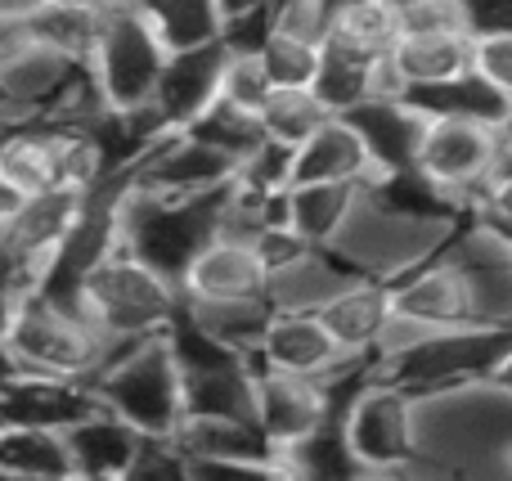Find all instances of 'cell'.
Returning a JSON list of instances; mask_svg holds the SVG:
<instances>
[{"label": "cell", "instance_id": "47", "mask_svg": "<svg viewBox=\"0 0 512 481\" xmlns=\"http://www.w3.org/2000/svg\"><path fill=\"white\" fill-rule=\"evenodd\" d=\"M14 203H18V194L5 185V180H0V221H5V212H9V207H14Z\"/></svg>", "mask_w": 512, "mask_h": 481}, {"label": "cell", "instance_id": "39", "mask_svg": "<svg viewBox=\"0 0 512 481\" xmlns=\"http://www.w3.org/2000/svg\"><path fill=\"white\" fill-rule=\"evenodd\" d=\"M131 481L140 477H189V455L180 450L176 432L171 437H140L135 446V459H131Z\"/></svg>", "mask_w": 512, "mask_h": 481}, {"label": "cell", "instance_id": "28", "mask_svg": "<svg viewBox=\"0 0 512 481\" xmlns=\"http://www.w3.org/2000/svg\"><path fill=\"white\" fill-rule=\"evenodd\" d=\"M360 189L364 185H292L283 198L288 225L315 248H333V239L360 203Z\"/></svg>", "mask_w": 512, "mask_h": 481}, {"label": "cell", "instance_id": "5", "mask_svg": "<svg viewBox=\"0 0 512 481\" xmlns=\"http://www.w3.org/2000/svg\"><path fill=\"white\" fill-rule=\"evenodd\" d=\"M225 194L230 185L203 198H158L126 185L117 198V243L180 284L189 257L221 230Z\"/></svg>", "mask_w": 512, "mask_h": 481}, {"label": "cell", "instance_id": "31", "mask_svg": "<svg viewBox=\"0 0 512 481\" xmlns=\"http://www.w3.org/2000/svg\"><path fill=\"white\" fill-rule=\"evenodd\" d=\"M27 18H32V32L41 45H50V50L68 54V59H77V63H90L95 59V45H99V32H104L108 9L36 5Z\"/></svg>", "mask_w": 512, "mask_h": 481}, {"label": "cell", "instance_id": "46", "mask_svg": "<svg viewBox=\"0 0 512 481\" xmlns=\"http://www.w3.org/2000/svg\"><path fill=\"white\" fill-rule=\"evenodd\" d=\"M41 5H86V9H117L126 0H41Z\"/></svg>", "mask_w": 512, "mask_h": 481}, {"label": "cell", "instance_id": "26", "mask_svg": "<svg viewBox=\"0 0 512 481\" xmlns=\"http://www.w3.org/2000/svg\"><path fill=\"white\" fill-rule=\"evenodd\" d=\"M409 104L423 117H468V122H495L504 126L512 99L499 86H490L477 68L450 81H432V86H409Z\"/></svg>", "mask_w": 512, "mask_h": 481}, {"label": "cell", "instance_id": "22", "mask_svg": "<svg viewBox=\"0 0 512 481\" xmlns=\"http://www.w3.org/2000/svg\"><path fill=\"white\" fill-rule=\"evenodd\" d=\"M387 54L409 86H432V81H450L472 72V63H477V32H468V27L400 32Z\"/></svg>", "mask_w": 512, "mask_h": 481}, {"label": "cell", "instance_id": "37", "mask_svg": "<svg viewBox=\"0 0 512 481\" xmlns=\"http://www.w3.org/2000/svg\"><path fill=\"white\" fill-rule=\"evenodd\" d=\"M270 90H274V81H270V72H265L261 54H256V50H230V54H225L221 99H230V104L261 113V104L270 99Z\"/></svg>", "mask_w": 512, "mask_h": 481}, {"label": "cell", "instance_id": "49", "mask_svg": "<svg viewBox=\"0 0 512 481\" xmlns=\"http://www.w3.org/2000/svg\"><path fill=\"white\" fill-rule=\"evenodd\" d=\"M508 473H512V459H508Z\"/></svg>", "mask_w": 512, "mask_h": 481}, {"label": "cell", "instance_id": "50", "mask_svg": "<svg viewBox=\"0 0 512 481\" xmlns=\"http://www.w3.org/2000/svg\"><path fill=\"white\" fill-rule=\"evenodd\" d=\"M0 126H5V122H0Z\"/></svg>", "mask_w": 512, "mask_h": 481}, {"label": "cell", "instance_id": "25", "mask_svg": "<svg viewBox=\"0 0 512 481\" xmlns=\"http://www.w3.org/2000/svg\"><path fill=\"white\" fill-rule=\"evenodd\" d=\"M346 405H337L319 428H310L301 441L283 446L279 455V473L283 477H310V481H324V477H364L360 459H355L351 441H346Z\"/></svg>", "mask_w": 512, "mask_h": 481}, {"label": "cell", "instance_id": "12", "mask_svg": "<svg viewBox=\"0 0 512 481\" xmlns=\"http://www.w3.org/2000/svg\"><path fill=\"white\" fill-rule=\"evenodd\" d=\"M239 171V162L230 153H221L216 144L198 140L189 131H162L131 167L122 171L126 185L140 194L158 198H203L225 189Z\"/></svg>", "mask_w": 512, "mask_h": 481}, {"label": "cell", "instance_id": "10", "mask_svg": "<svg viewBox=\"0 0 512 481\" xmlns=\"http://www.w3.org/2000/svg\"><path fill=\"white\" fill-rule=\"evenodd\" d=\"M414 405L418 396L373 374L346 396V441L364 473H414Z\"/></svg>", "mask_w": 512, "mask_h": 481}, {"label": "cell", "instance_id": "8", "mask_svg": "<svg viewBox=\"0 0 512 481\" xmlns=\"http://www.w3.org/2000/svg\"><path fill=\"white\" fill-rule=\"evenodd\" d=\"M454 230V221H427V216H405L396 207L378 203L369 189H360L351 221L342 225V234L333 239V252L351 270L373 279H400L427 261L445 243V234Z\"/></svg>", "mask_w": 512, "mask_h": 481}, {"label": "cell", "instance_id": "32", "mask_svg": "<svg viewBox=\"0 0 512 481\" xmlns=\"http://www.w3.org/2000/svg\"><path fill=\"white\" fill-rule=\"evenodd\" d=\"M256 117H261V131L270 135V140L292 144V149H297V144L310 140V135H315L333 113L319 104V95L310 86H274Z\"/></svg>", "mask_w": 512, "mask_h": 481}, {"label": "cell", "instance_id": "35", "mask_svg": "<svg viewBox=\"0 0 512 481\" xmlns=\"http://www.w3.org/2000/svg\"><path fill=\"white\" fill-rule=\"evenodd\" d=\"M319 45H324V36L274 27L256 54H261V63H265V72H270L274 86H310L315 72H319Z\"/></svg>", "mask_w": 512, "mask_h": 481}, {"label": "cell", "instance_id": "16", "mask_svg": "<svg viewBox=\"0 0 512 481\" xmlns=\"http://www.w3.org/2000/svg\"><path fill=\"white\" fill-rule=\"evenodd\" d=\"M230 45L225 41H207L194 50H171L162 63V77L153 86L149 113L162 131H185L216 95H221V68Z\"/></svg>", "mask_w": 512, "mask_h": 481}, {"label": "cell", "instance_id": "18", "mask_svg": "<svg viewBox=\"0 0 512 481\" xmlns=\"http://www.w3.org/2000/svg\"><path fill=\"white\" fill-rule=\"evenodd\" d=\"M319 320L328 324V333L337 338V347H342L346 356L378 360L382 333L396 320V288H391V279L355 275L351 284H342L319 306Z\"/></svg>", "mask_w": 512, "mask_h": 481}, {"label": "cell", "instance_id": "9", "mask_svg": "<svg viewBox=\"0 0 512 481\" xmlns=\"http://www.w3.org/2000/svg\"><path fill=\"white\" fill-rule=\"evenodd\" d=\"M167 54L171 50L162 45V36L153 32L149 18H144L131 0L108 9L104 32H99V45H95V59H90V77H95L104 108H117V113L149 108Z\"/></svg>", "mask_w": 512, "mask_h": 481}, {"label": "cell", "instance_id": "38", "mask_svg": "<svg viewBox=\"0 0 512 481\" xmlns=\"http://www.w3.org/2000/svg\"><path fill=\"white\" fill-rule=\"evenodd\" d=\"M400 32H436V27H468L463 0H387ZM472 32V27H468Z\"/></svg>", "mask_w": 512, "mask_h": 481}, {"label": "cell", "instance_id": "24", "mask_svg": "<svg viewBox=\"0 0 512 481\" xmlns=\"http://www.w3.org/2000/svg\"><path fill=\"white\" fill-rule=\"evenodd\" d=\"M382 54H369L360 45L342 41V36L324 32V45H319V72L310 81V90L319 95V104L328 113H351L364 99L373 95V68H378Z\"/></svg>", "mask_w": 512, "mask_h": 481}, {"label": "cell", "instance_id": "15", "mask_svg": "<svg viewBox=\"0 0 512 481\" xmlns=\"http://www.w3.org/2000/svg\"><path fill=\"white\" fill-rule=\"evenodd\" d=\"M185 302H243V297H270V270L252 239L216 230L203 248L189 257L180 275Z\"/></svg>", "mask_w": 512, "mask_h": 481}, {"label": "cell", "instance_id": "48", "mask_svg": "<svg viewBox=\"0 0 512 481\" xmlns=\"http://www.w3.org/2000/svg\"><path fill=\"white\" fill-rule=\"evenodd\" d=\"M499 131H504V149L512 153V108H508V117H504V126H499Z\"/></svg>", "mask_w": 512, "mask_h": 481}, {"label": "cell", "instance_id": "3", "mask_svg": "<svg viewBox=\"0 0 512 481\" xmlns=\"http://www.w3.org/2000/svg\"><path fill=\"white\" fill-rule=\"evenodd\" d=\"M5 365L18 374H50V378H81L86 383L108 356V342L86 311L45 288H27L14 302L0 333Z\"/></svg>", "mask_w": 512, "mask_h": 481}, {"label": "cell", "instance_id": "11", "mask_svg": "<svg viewBox=\"0 0 512 481\" xmlns=\"http://www.w3.org/2000/svg\"><path fill=\"white\" fill-rule=\"evenodd\" d=\"M504 158V131L495 122H468V117H427L423 144L414 167L454 198L459 207H472L486 180L495 176Z\"/></svg>", "mask_w": 512, "mask_h": 481}, {"label": "cell", "instance_id": "4", "mask_svg": "<svg viewBox=\"0 0 512 481\" xmlns=\"http://www.w3.org/2000/svg\"><path fill=\"white\" fill-rule=\"evenodd\" d=\"M86 383L99 405L122 414L144 437H171L185 419V374L167 333L113 347Z\"/></svg>", "mask_w": 512, "mask_h": 481}, {"label": "cell", "instance_id": "40", "mask_svg": "<svg viewBox=\"0 0 512 481\" xmlns=\"http://www.w3.org/2000/svg\"><path fill=\"white\" fill-rule=\"evenodd\" d=\"M472 212L486 216V221L495 225L499 234H512V153H508V149H504V158H499L495 176H490L486 189L477 194Z\"/></svg>", "mask_w": 512, "mask_h": 481}, {"label": "cell", "instance_id": "2", "mask_svg": "<svg viewBox=\"0 0 512 481\" xmlns=\"http://www.w3.org/2000/svg\"><path fill=\"white\" fill-rule=\"evenodd\" d=\"M180 302H185V293H180L176 279L153 270L149 261L135 257L122 243L99 252L86 266V275L77 279V306L104 333L108 351L167 333Z\"/></svg>", "mask_w": 512, "mask_h": 481}, {"label": "cell", "instance_id": "42", "mask_svg": "<svg viewBox=\"0 0 512 481\" xmlns=\"http://www.w3.org/2000/svg\"><path fill=\"white\" fill-rule=\"evenodd\" d=\"M36 45V32H32V18L27 14H14V9H0V72L27 54Z\"/></svg>", "mask_w": 512, "mask_h": 481}, {"label": "cell", "instance_id": "34", "mask_svg": "<svg viewBox=\"0 0 512 481\" xmlns=\"http://www.w3.org/2000/svg\"><path fill=\"white\" fill-rule=\"evenodd\" d=\"M185 131L198 135V140H207V144H216V149L230 153L234 162H243L256 144L265 140L261 117H256L252 108H239V104H230V99H221V95H216L212 104H207L203 113L185 126Z\"/></svg>", "mask_w": 512, "mask_h": 481}, {"label": "cell", "instance_id": "23", "mask_svg": "<svg viewBox=\"0 0 512 481\" xmlns=\"http://www.w3.org/2000/svg\"><path fill=\"white\" fill-rule=\"evenodd\" d=\"M185 419H252L256 423L252 360H221V365L185 369Z\"/></svg>", "mask_w": 512, "mask_h": 481}, {"label": "cell", "instance_id": "30", "mask_svg": "<svg viewBox=\"0 0 512 481\" xmlns=\"http://www.w3.org/2000/svg\"><path fill=\"white\" fill-rule=\"evenodd\" d=\"M185 311L194 315L216 342H225L230 351H239V356H248L256 365V342H261L274 302L270 297H243V302H185Z\"/></svg>", "mask_w": 512, "mask_h": 481}, {"label": "cell", "instance_id": "33", "mask_svg": "<svg viewBox=\"0 0 512 481\" xmlns=\"http://www.w3.org/2000/svg\"><path fill=\"white\" fill-rule=\"evenodd\" d=\"M328 32L369 54H387L400 27L387 0H328Z\"/></svg>", "mask_w": 512, "mask_h": 481}, {"label": "cell", "instance_id": "14", "mask_svg": "<svg viewBox=\"0 0 512 481\" xmlns=\"http://www.w3.org/2000/svg\"><path fill=\"white\" fill-rule=\"evenodd\" d=\"M360 383L328 387L324 378H315V374L256 369V428L265 432V441H270L274 455H279L283 446H292V441H301L310 428H319L337 405H346V396ZM274 464H279V459H274Z\"/></svg>", "mask_w": 512, "mask_h": 481}, {"label": "cell", "instance_id": "20", "mask_svg": "<svg viewBox=\"0 0 512 481\" xmlns=\"http://www.w3.org/2000/svg\"><path fill=\"white\" fill-rule=\"evenodd\" d=\"M140 437L144 432L131 428V423H126L122 414H113L108 405H95V410H86L77 423L63 428V441H68V455H72V473L77 477H126Z\"/></svg>", "mask_w": 512, "mask_h": 481}, {"label": "cell", "instance_id": "19", "mask_svg": "<svg viewBox=\"0 0 512 481\" xmlns=\"http://www.w3.org/2000/svg\"><path fill=\"white\" fill-rule=\"evenodd\" d=\"M373 176H378V162L351 117L333 113L310 140L297 144L292 185H369Z\"/></svg>", "mask_w": 512, "mask_h": 481}, {"label": "cell", "instance_id": "6", "mask_svg": "<svg viewBox=\"0 0 512 481\" xmlns=\"http://www.w3.org/2000/svg\"><path fill=\"white\" fill-rule=\"evenodd\" d=\"M108 176L104 153L86 126L68 122H5L0 126V180L18 198L45 189H95Z\"/></svg>", "mask_w": 512, "mask_h": 481}, {"label": "cell", "instance_id": "27", "mask_svg": "<svg viewBox=\"0 0 512 481\" xmlns=\"http://www.w3.org/2000/svg\"><path fill=\"white\" fill-rule=\"evenodd\" d=\"M0 477H77L63 428H36V423H0Z\"/></svg>", "mask_w": 512, "mask_h": 481}, {"label": "cell", "instance_id": "43", "mask_svg": "<svg viewBox=\"0 0 512 481\" xmlns=\"http://www.w3.org/2000/svg\"><path fill=\"white\" fill-rule=\"evenodd\" d=\"M32 288V279L23 275V266L14 261V252L5 248V239H0V333H5V320L9 311H14V302Z\"/></svg>", "mask_w": 512, "mask_h": 481}, {"label": "cell", "instance_id": "41", "mask_svg": "<svg viewBox=\"0 0 512 481\" xmlns=\"http://www.w3.org/2000/svg\"><path fill=\"white\" fill-rule=\"evenodd\" d=\"M472 68L512 99V32H477V63Z\"/></svg>", "mask_w": 512, "mask_h": 481}, {"label": "cell", "instance_id": "7", "mask_svg": "<svg viewBox=\"0 0 512 481\" xmlns=\"http://www.w3.org/2000/svg\"><path fill=\"white\" fill-rule=\"evenodd\" d=\"M512 347V324H459V329H427L405 347L378 356V374L409 387L414 396L486 378L495 360Z\"/></svg>", "mask_w": 512, "mask_h": 481}, {"label": "cell", "instance_id": "44", "mask_svg": "<svg viewBox=\"0 0 512 481\" xmlns=\"http://www.w3.org/2000/svg\"><path fill=\"white\" fill-rule=\"evenodd\" d=\"M472 32H512V0H463Z\"/></svg>", "mask_w": 512, "mask_h": 481}, {"label": "cell", "instance_id": "13", "mask_svg": "<svg viewBox=\"0 0 512 481\" xmlns=\"http://www.w3.org/2000/svg\"><path fill=\"white\" fill-rule=\"evenodd\" d=\"M90 203V189H45V194H27L18 198L5 212V225H0V239L14 252V261L23 266V275L32 279V288L50 275V266L59 261L63 243L72 239V230L81 225Z\"/></svg>", "mask_w": 512, "mask_h": 481}, {"label": "cell", "instance_id": "1", "mask_svg": "<svg viewBox=\"0 0 512 481\" xmlns=\"http://www.w3.org/2000/svg\"><path fill=\"white\" fill-rule=\"evenodd\" d=\"M414 446V473H508L512 396L490 378L418 396Z\"/></svg>", "mask_w": 512, "mask_h": 481}, {"label": "cell", "instance_id": "29", "mask_svg": "<svg viewBox=\"0 0 512 481\" xmlns=\"http://www.w3.org/2000/svg\"><path fill=\"white\" fill-rule=\"evenodd\" d=\"M131 5L149 18L167 50H194L225 36V0H131Z\"/></svg>", "mask_w": 512, "mask_h": 481}, {"label": "cell", "instance_id": "36", "mask_svg": "<svg viewBox=\"0 0 512 481\" xmlns=\"http://www.w3.org/2000/svg\"><path fill=\"white\" fill-rule=\"evenodd\" d=\"M292 162H297V149L265 135L248 158L239 162L234 180H239L243 189H252V194H288L292 189Z\"/></svg>", "mask_w": 512, "mask_h": 481}, {"label": "cell", "instance_id": "21", "mask_svg": "<svg viewBox=\"0 0 512 481\" xmlns=\"http://www.w3.org/2000/svg\"><path fill=\"white\" fill-rule=\"evenodd\" d=\"M342 117H351L355 131L364 135L373 162H378V176L382 171H405L418 162V144H423L427 117L418 113L409 99H364L360 108H351V113H342Z\"/></svg>", "mask_w": 512, "mask_h": 481}, {"label": "cell", "instance_id": "17", "mask_svg": "<svg viewBox=\"0 0 512 481\" xmlns=\"http://www.w3.org/2000/svg\"><path fill=\"white\" fill-rule=\"evenodd\" d=\"M342 356L346 351L337 347L319 311H297V306H274L256 342V369H283V374L328 378Z\"/></svg>", "mask_w": 512, "mask_h": 481}, {"label": "cell", "instance_id": "45", "mask_svg": "<svg viewBox=\"0 0 512 481\" xmlns=\"http://www.w3.org/2000/svg\"><path fill=\"white\" fill-rule=\"evenodd\" d=\"M486 378H490V383H495V387H504V392L512 396V347H508V351H504V356H499V360H495V369H490V374H486Z\"/></svg>", "mask_w": 512, "mask_h": 481}]
</instances>
